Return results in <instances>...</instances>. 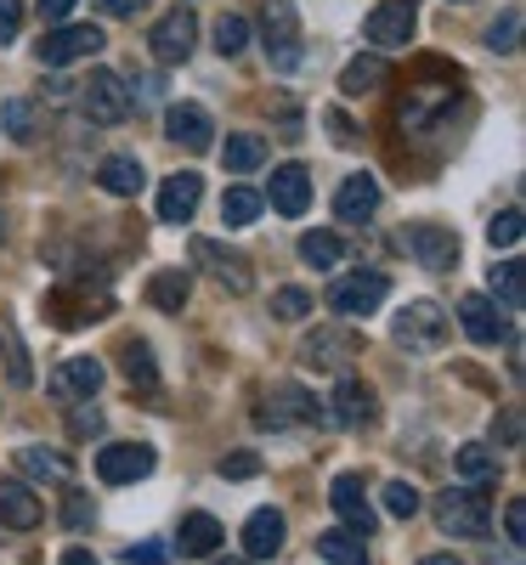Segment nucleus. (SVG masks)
I'll return each mask as SVG.
<instances>
[{
  "label": "nucleus",
  "mask_w": 526,
  "mask_h": 565,
  "mask_svg": "<svg viewBox=\"0 0 526 565\" xmlns=\"http://www.w3.org/2000/svg\"><path fill=\"white\" fill-rule=\"evenodd\" d=\"M391 340H397L408 356H430V351H442V340H448V311H442V306H430V300L402 306V311H397V322H391Z\"/></svg>",
  "instance_id": "nucleus-1"
},
{
  "label": "nucleus",
  "mask_w": 526,
  "mask_h": 565,
  "mask_svg": "<svg viewBox=\"0 0 526 565\" xmlns=\"http://www.w3.org/2000/svg\"><path fill=\"white\" fill-rule=\"evenodd\" d=\"M261 40H266V57L272 68H301V18H295V0H266L261 7Z\"/></svg>",
  "instance_id": "nucleus-2"
},
{
  "label": "nucleus",
  "mask_w": 526,
  "mask_h": 565,
  "mask_svg": "<svg viewBox=\"0 0 526 565\" xmlns=\"http://www.w3.org/2000/svg\"><path fill=\"white\" fill-rule=\"evenodd\" d=\"M386 295H391V277L386 271H351V277H334L328 282V311H340L351 322V317L379 311V306H386Z\"/></svg>",
  "instance_id": "nucleus-3"
},
{
  "label": "nucleus",
  "mask_w": 526,
  "mask_h": 565,
  "mask_svg": "<svg viewBox=\"0 0 526 565\" xmlns=\"http://www.w3.org/2000/svg\"><path fill=\"white\" fill-rule=\"evenodd\" d=\"M487 521H493V503H487V492H475V487L442 492V503H436V526L448 537H487Z\"/></svg>",
  "instance_id": "nucleus-4"
},
{
  "label": "nucleus",
  "mask_w": 526,
  "mask_h": 565,
  "mask_svg": "<svg viewBox=\"0 0 526 565\" xmlns=\"http://www.w3.org/2000/svg\"><path fill=\"white\" fill-rule=\"evenodd\" d=\"M103 45H108V34L97 23H63V29H52L40 40V63L63 68V63H80V57H97Z\"/></svg>",
  "instance_id": "nucleus-5"
},
{
  "label": "nucleus",
  "mask_w": 526,
  "mask_h": 565,
  "mask_svg": "<svg viewBox=\"0 0 526 565\" xmlns=\"http://www.w3.org/2000/svg\"><path fill=\"white\" fill-rule=\"evenodd\" d=\"M193 266H204L227 295H250L255 289V271H250V255H238L215 238H193Z\"/></svg>",
  "instance_id": "nucleus-6"
},
{
  "label": "nucleus",
  "mask_w": 526,
  "mask_h": 565,
  "mask_svg": "<svg viewBox=\"0 0 526 565\" xmlns=\"http://www.w3.org/2000/svg\"><path fill=\"white\" fill-rule=\"evenodd\" d=\"M154 463H159V452L148 441H114V447L97 452V481L103 487H130L141 476H154Z\"/></svg>",
  "instance_id": "nucleus-7"
},
{
  "label": "nucleus",
  "mask_w": 526,
  "mask_h": 565,
  "mask_svg": "<svg viewBox=\"0 0 526 565\" xmlns=\"http://www.w3.org/2000/svg\"><path fill=\"white\" fill-rule=\"evenodd\" d=\"M351 356H362V334H357V328H317V334L301 340V362L323 367V373H346Z\"/></svg>",
  "instance_id": "nucleus-8"
},
{
  "label": "nucleus",
  "mask_w": 526,
  "mask_h": 565,
  "mask_svg": "<svg viewBox=\"0 0 526 565\" xmlns=\"http://www.w3.org/2000/svg\"><path fill=\"white\" fill-rule=\"evenodd\" d=\"M80 108L91 114V125H125L130 119V85L119 74H91V85L80 90Z\"/></svg>",
  "instance_id": "nucleus-9"
},
{
  "label": "nucleus",
  "mask_w": 526,
  "mask_h": 565,
  "mask_svg": "<svg viewBox=\"0 0 526 565\" xmlns=\"http://www.w3.org/2000/svg\"><path fill=\"white\" fill-rule=\"evenodd\" d=\"M148 45H154V57H159V63H187V57H193V45H199V18L187 12V7L165 12V18L154 23Z\"/></svg>",
  "instance_id": "nucleus-10"
},
{
  "label": "nucleus",
  "mask_w": 526,
  "mask_h": 565,
  "mask_svg": "<svg viewBox=\"0 0 526 565\" xmlns=\"http://www.w3.org/2000/svg\"><path fill=\"white\" fill-rule=\"evenodd\" d=\"M408 249L424 271H448V266H459V232H448L436 221H419V226H408Z\"/></svg>",
  "instance_id": "nucleus-11"
},
{
  "label": "nucleus",
  "mask_w": 526,
  "mask_h": 565,
  "mask_svg": "<svg viewBox=\"0 0 526 565\" xmlns=\"http://www.w3.org/2000/svg\"><path fill=\"white\" fill-rule=\"evenodd\" d=\"M165 136L176 141V148H187V153H204L215 141V125H210V114L199 103H170L165 108Z\"/></svg>",
  "instance_id": "nucleus-12"
},
{
  "label": "nucleus",
  "mask_w": 526,
  "mask_h": 565,
  "mask_svg": "<svg viewBox=\"0 0 526 565\" xmlns=\"http://www.w3.org/2000/svg\"><path fill=\"white\" fill-rule=\"evenodd\" d=\"M368 40L379 52H397V45L413 40V0H379L368 12Z\"/></svg>",
  "instance_id": "nucleus-13"
},
{
  "label": "nucleus",
  "mask_w": 526,
  "mask_h": 565,
  "mask_svg": "<svg viewBox=\"0 0 526 565\" xmlns=\"http://www.w3.org/2000/svg\"><path fill=\"white\" fill-rule=\"evenodd\" d=\"M266 199H272V210L277 215H306V204H312V175H306V164H277L272 170V186H266Z\"/></svg>",
  "instance_id": "nucleus-14"
},
{
  "label": "nucleus",
  "mask_w": 526,
  "mask_h": 565,
  "mask_svg": "<svg viewBox=\"0 0 526 565\" xmlns=\"http://www.w3.org/2000/svg\"><path fill=\"white\" fill-rule=\"evenodd\" d=\"M103 391V362L97 356H69L57 373H52V396L57 402H85Z\"/></svg>",
  "instance_id": "nucleus-15"
},
{
  "label": "nucleus",
  "mask_w": 526,
  "mask_h": 565,
  "mask_svg": "<svg viewBox=\"0 0 526 565\" xmlns=\"http://www.w3.org/2000/svg\"><path fill=\"white\" fill-rule=\"evenodd\" d=\"M199 199H204V175H193V170H181V175H170V181L159 186V221H170V226H181V221H193Z\"/></svg>",
  "instance_id": "nucleus-16"
},
{
  "label": "nucleus",
  "mask_w": 526,
  "mask_h": 565,
  "mask_svg": "<svg viewBox=\"0 0 526 565\" xmlns=\"http://www.w3.org/2000/svg\"><path fill=\"white\" fill-rule=\"evenodd\" d=\"M328 503H334V514H340V526H351V532H362V537L374 532V509H368V492H362L357 476H334Z\"/></svg>",
  "instance_id": "nucleus-17"
},
{
  "label": "nucleus",
  "mask_w": 526,
  "mask_h": 565,
  "mask_svg": "<svg viewBox=\"0 0 526 565\" xmlns=\"http://www.w3.org/2000/svg\"><path fill=\"white\" fill-rule=\"evenodd\" d=\"M272 396H277V402L255 413L261 424H272V430H277V424H317V418H328V413H323V407L301 391V385H277Z\"/></svg>",
  "instance_id": "nucleus-18"
},
{
  "label": "nucleus",
  "mask_w": 526,
  "mask_h": 565,
  "mask_svg": "<svg viewBox=\"0 0 526 565\" xmlns=\"http://www.w3.org/2000/svg\"><path fill=\"white\" fill-rule=\"evenodd\" d=\"M459 322H464V334L475 345H498V334H504V311L493 306V295H464L459 300Z\"/></svg>",
  "instance_id": "nucleus-19"
},
{
  "label": "nucleus",
  "mask_w": 526,
  "mask_h": 565,
  "mask_svg": "<svg viewBox=\"0 0 526 565\" xmlns=\"http://www.w3.org/2000/svg\"><path fill=\"white\" fill-rule=\"evenodd\" d=\"M328 418H334V424H346V430H362V424H374V391L346 373V380L334 385V407H328Z\"/></svg>",
  "instance_id": "nucleus-20"
},
{
  "label": "nucleus",
  "mask_w": 526,
  "mask_h": 565,
  "mask_svg": "<svg viewBox=\"0 0 526 565\" xmlns=\"http://www.w3.org/2000/svg\"><path fill=\"white\" fill-rule=\"evenodd\" d=\"M379 210V181L362 170V175H346L340 181V193H334V215L340 221H368Z\"/></svg>",
  "instance_id": "nucleus-21"
},
{
  "label": "nucleus",
  "mask_w": 526,
  "mask_h": 565,
  "mask_svg": "<svg viewBox=\"0 0 526 565\" xmlns=\"http://www.w3.org/2000/svg\"><path fill=\"white\" fill-rule=\"evenodd\" d=\"M40 498L23 487V481H0V526H12V532H34L40 526Z\"/></svg>",
  "instance_id": "nucleus-22"
},
{
  "label": "nucleus",
  "mask_w": 526,
  "mask_h": 565,
  "mask_svg": "<svg viewBox=\"0 0 526 565\" xmlns=\"http://www.w3.org/2000/svg\"><path fill=\"white\" fill-rule=\"evenodd\" d=\"M283 532H290V526H283L277 509H255L250 521H244V554L250 559H272L283 548Z\"/></svg>",
  "instance_id": "nucleus-23"
},
{
  "label": "nucleus",
  "mask_w": 526,
  "mask_h": 565,
  "mask_svg": "<svg viewBox=\"0 0 526 565\" xmlns=\"http://www.w3.org/2000/svg\"><path fill=\"white\" fill-rule=\"evenodd\" d=\"M187 300H193V277H187V266H165L148 277V306L154 311H181Z\"/></svg>",
  "instance_id": "nucleus-24"
},
{
  "label": "nucleus",
  "mask_w": 526,
  "mask_h": 565,
  "mask_svg": "<svg viewBox=\"0 0 526 565\" xmlns=\"http://www.w3.org/2000/svg\"><path fill=\"white\" fill-rule=\"evenodd\" d=\"M97 181H103V193H114V199H136L141 186H148V175H141V164L130 153H108L97 164Z\"/></svg>",
  "instance_id": "nucleus-25"
},
{
  "label": "nucleus",
  "mask_w": 526,
  "mask_h": 565,
  "mask_svg": "<svg viewBox=\"0 0 526 565\" xmlns=\"http://www.w3.org/2000/svg\"><path fill=\"white\" fill-rule=\"evenodd\" d=\"M221 521H215V514H187V521H181V532H176V548L181 554H193V559H204V554H215L221 548Z\"/></svg>",
  "instance_id": "nucleus-26"
},
{
  "label": "nucleus",
  "mask_w": 526,
  "mask_h": 565,
  "mask_svg": "<svg viewBox=\"0 0 526 565\" xmlns=\"http://www.w3.org/2000/svg\"><path fill=\"white\" fill-rule=\"evenodd\" d=\"M317 554H323L328 565H368V543H362V532H351V526L317 532Z\"/></svg>",
  "instance_id": "nucleus-27"
},
{
  "label": "nucleus",
  "mask_w": 526,
  "mask_h": 565,
  "mask_svg": "<svg viewBox=\"0 0 526 565\" xmlns=\"http://www.w3.org/2000/svg\"><path fill=\"white\" fill-rule=\"evenodd\" d=\"M221 164H227V175H250V170H261V164H266V136H255V130L227 136Z\"/></svg>",
  "instance_id": "nucleus-28"
},
{
  "label": "nucleus",
  "mask_w": 526,
  "mask_h": 565,
  "mask_svg": "<svg viewBox=\"0 0 526 565\" xmlns=\"http://www.w3.org/2000/svg\"><path fill=\"white\" fill-rule=\"evenodd\" d=\"M386 57H379V52H368V57H351L346 63V74H340V90H346V97H368V90H379V85H386Z\"/></svg>",
  "instance_id": "nucleus-29"
},
{
  "label": "nucleus",
  "mask_w": 526,
  "mask_h": 565,
  "mask_svg": "<svg viewBox=\"0 0 526 565\" xmlns=\"http://www.w3.org/2000/svg\"><path fill=\"white\" fill-rule=\"evenodd\" d=\"M18 469L34 476V481H57V487L74 476V463L63 452H45V447H18Z\"/></svg>",
  "instance_id": "nucleus-30"
},
{
  "label": "nucleus",
  "mask_w": 526,
  "mask_h": 565,
  "mask_svg": "<svg viewBox=\"0 0 526 565\" xmlns=\"http://www.w3.org/2000/svg\"><path fill=\"white\" fill-rule=\"evenodd\" d=\"M493 306H504V311H520V300H526V266L520 260H504V266H493Z\"/></svg>",
  "instance_id": "nucleus-31"
},
{
  "label": "nucleus",
  "mask_w": 526,
  "mask_h": 565,
  "mask_svg": "<svg viewBox=\"0 0 526 565\" xmlns=\"http://www.w3.org/2000/svg\"><path fill=\"white\" fill-rule=\"evenodd\" d=\"M453 476H459V481H493V476H498V452L482 447V441L459 447V452H453Z\"/></svg>",
  "instance_id": "nucleus-32"
},
{
  "label": "nucleus",
  "mask_w": 526,
  "mask_h": 565,
  "mask_svg": "<svg viewBox=\"0 0 526 565\" xmlns=\"http://www.w3.org/2000/svg\"><path fill=\"white\" fill-rule=\"evenodd\" d=\"M261 210H266V199L255 193V186H227L221 193V221L227 226H255Z\"/></svg>",
  "instance_id": "nucleus-33"
},
{
  "label": "nucleus",
  "mask_w": 526,
  "mask_h": 565,
  "mask_svg": "<svg viewBox=\"0 0 526 565\" xmlns=\"http://www.w3.org/2000/svg\"><path fill=\"white\" fill-rule=\"evenodd\" d=\"M301 260L317 266V271L340 266L346 260V238H340V232H306V238H301Z\"/></svg>",
  "instance_id": "nucleus-34"
},
{
  "label": "nucleus",
  "mask_w": 526,
  "mask_h": 565,
  "mask_svg": "<svg viewBox=\"0 0 526 565\" xmlns=\"http://www.w3.org/2000/svg\"><path fill=\"white\" fill-rule=\"evenodd\" d=\"M119 367H125V380H130V385H141V391H154V385H159L154 351L141 345V340H125V351H119Z\"/></svg>",
  "instance_id": "nucleus-35"
},
{
  "label": "nucleus",
  "mask_w": 526,
  "mask_h": 565,
  "mask_svg": "<svg viewBox=\"0 0 526 565\" xmlns=\"http://www.w3.org/2000/svg\"><path fill=\"white\" fill-rule=\"evenodd\" d=\"M0 130H7L12 141H34L40 136V108L29 97H12L7 108H0Z\"/></svg>",
  "instance_id": "nucleus-36"
},
{
  "label": "nucleus",
  "mask_w": 526,
  "mask_h": 565,
  "mask_svg": "<svg viewBox=\"0 0 526 565\" xmlns=\"http://www.w3.org/2000/svg\"><path fill=\"white\" fill-rule=\"evenodd\" d=\"M244 45H250V18L221 12V18H215V52H221V57H238Z\"/></svg>",
  "instance_id": "nucleus-37"
},
{
  "label": "nucleus",
  "mask_w": 526,
  "mask_h": 565,
  "mask_svg": "<svg viewBox=\"0 0 526 565\" xmlns=\"http://www.w3.org/2000/svg\"><path fill=\"white\" fill-rule=\"evenodd\" d=\"M0 345H7V367H12V385H34V367H29V351L18 340L12 322H0Z\"/></svg>",
  "instance_id": "nucleus-38"
},
{
  "label": "nucleus",
  "mask_w": 526,
  "mask_h": 565,
  "mask_svg": "<svg viewBox=\"0 0 526 565\" xmlns=\"http://www.w3.org/2000/svg\"><path fill=\"white\" fill-rule=\"evenodd\" d=\"M487 244H493V249H515V244H520V210H515V204L487 221Z\"/></svg>",
  "instance_id": "nucleus-39"
},
{
  "label": "nucleus",
  "mask_w": 526,
  "mask_h": 565,
  "mask_svg": "<svg viewBox=\"0 0 526 565\" xmlns=\"http://www.w3.org/2000/svg\"><path fill=\"white\" fill-rule=\"evenodd\" d=\"M419 503H424V498H419L413 481H391V487H386V514H397V521H413Z\"/></svg>",
  "instance_id": "nucleus-40"
},
{
  "label": "nucleus",
  "mask_w": 526,
  "mask_h": 565,
  "mask_svg": "<svg viewBox=\"0 0 526 565\" xmlns=\"http://www.w3.org/2000/svg\"><path fill=\"white\" fill-rule=\"evenodd\" d=\"M487 45H493V52H504V57L515 52V45H520V7H509V12L487 29Z\"/></svg>",
  "instance_id": "nucleus-41"
},
{
  "label": "nucleus",
  "mask_w": 526,
  "mask_h": 565,
  "mask_svg": "<svg viewBox=\"0 0 526 565\" xmlns=\"http://www.w3.org/2000/svg\"><path fill=\"white\" fill-rule=\"evenodd\" d=\"M306 311H312V295H306V289H295V282L272 295V317H283V322H301Z\"/></svg>",
  "instance_id": "nucleus-42"
},
{
  "label": "nucleus",
  "mask_w": 526,
  "mask_h": 565,
  "mask_svg": "<svg viewBox=\"0 0 526 565\" xmlns=\"http://www.w3.org/2000/svg\"><path fill=\"white\" fill-rule=\"evenodd\" d=\"M255 469H261L255 452H232V458H221V476H227V481H250Z\"/></svg>",
  "instance_id": "nucleus-43"
},
{
  "label": "nucleus",
  "mask_w": 526,
  "mask_h": 565,
  "mask_svg": "<svg viewBox=\"0 0 526 565\" xmlns=\"http://www.w3.org/2000/svg\"><path fill=\"white\" fill-rule=\"evenodd\" d=\"M69 424H74V436H97L103 430V413L91 407V396H85V402H74V418Z\"/></svg>",
  "instance_id": "nucleus-44"
},
{
  "label": "nucleus",
  "mask_w": 526,
  "mask_h": 565,
  "mask_svg": "<svg viewBox=\"0 0 526 565\" xmlns=\"http://www.w3.org/2000/svg\"><path fill=\"white\" fill-rule=\"evenodd\" d=\"M18 29H23V0H0V45L18 40Z\"/></svg>",
  "instance_id": "nucleus-45"
},
{
  "label": "nucleus",
  "mask_w": 526,
  "mask_h": 565,
  "mask_svg": "<svg viewBox=\"0 0 526 565\" xmlns=\"http://www.w3.org/2000/svg\"><path fill=\"white\" fill-rule=\"evenodd\" d=\"M504 537H509V543H520V537H526V503H520V498H509V503H504Z\"/></svg>",
  "instance_id": "nucleus-46"
},
{
  "label": "nucleus",
  "mask_w": 526,
  "mask_h": 565,
  "mask_svg": "<svg viewBox=\"0 0 526 565\" xmlns=\"http://www.w3.org/2000/svg\"><path fill=\"white\" fill-rule=\"evenodd\" d=\"M125 559L130 565H165V548L159 543H136V548H125Z\"/></svg>",
  "instance_id": "nucleus-47"
},
{
  "label": "nucleus",
  "mask_w": 526,
  "mask_h": 565,
  "mask_svg": "<svg viewBox=\"0 0 526 565\" xmlns=\"http://www.w3.org/2000/svg\"><path fill=\"white\" fill-rule=\"evenodd\" d=\"M97 7H103L108 18H136L141 7H148V0H97Z\"/></svg>",
  "instance_id": "nucleus-48"
},
{
  "label": "nucleus",
  "mask_w": 526,
  "mask_h": 565,
  "mask_svg": "<svg viewBox=\"0 0 526 565\" xmlns=\"http://www.w3.org/2000/svg\"><path fill=\"white\" fill-rule=\"evenodd\" d=\"M69 12H74V0H40V18L45 23H63Z\"/></svg>",
  "instance_id": "nucleus-49"
},
{
  "label": "nucleus",
  "mask_w": 526,
  "mask_h": 565,
  "mask_svg": "<svg viewBox=\"0 0 526 565\" xmlns=\"http://www.w3.org/2000/svg\"><path fill=\"white\" fill-rule=\"evenodd\" d=\"M498 436H504V441H509V447H515V441H520V413H515V407H509V413H504V424H498Z\"/></svg>",
  "instance_id": "nucleus-50"
},
{
  "label": "nucleus",
  "mask_w": 526,
  "mask_h": 565,
  "mask_svg": "<svg viewBox=\"0 0 526 565\" xmlns=\"http://www.w3.org/2000/svg\"><path fill=\"white\" fill-rule=\"evenodd\" d=\"M487 565H520V543H509L504 554H498V548H487Z\"/></svg>",
  "instance_id": "nucleus-51"
},
{
  "label": "nucleus",
  "mask_w": 526,
  "mask_h": 565,
  "mask_svg": "<svg viewBox=\"0 0 526 565\" xmlns=\"http://www.w3.org/2000/svg\"><path fill=\"white\" fill-rule=\"evenodd\" d=\"M63 565H97V559H91L85 548H69V554H63Z\"/></svg>",
  "instance_id": "nucleus-52"
},
{
  "label": "nucleus",
  "mask_w": 526,
  "mask_h": 565,
  "mask_svg": "<svg viewBox=\"0 0 526 565\" xmlns=\"http://www.w3.org/2000/svg\"><path fill=\"white\" fill-rule=\"evenodd\" d=\"M419 565H459V559H453V554H424Z\"/></svg>",
  "instance_id": "nucleus-53"
},
{
  "label": "nucleus",
  "mask_w": 526,
  "mask_h": 565,
  "mask_svg": "<svg viewBox=\"0 0 526 565\" xmlns=\"http://www.w3.org/2000/svg\"><path fill=\"white\" fill-rule=\"evenodd\" d=\"M215 565H250V559H215Z\"/></svg>",
  "instance_id": "nucleus-54"
}]
</instances>
